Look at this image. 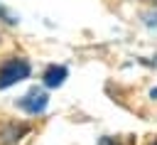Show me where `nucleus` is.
<instances>
[{
	"label": "nucleus",
	"mask_w": 157,
	"mask_h": 145,
	"mask_svg": "<svg viewBox=\"0 0 157 145\" xmlns=\"http://www.w3.org/2000/svg\"><path fill=\"white\" fill-rule=\"evenodd\" d=\"M66 76H69V69H66V66H61V64H52V66L44 71L42 81H44L47 88H56V86H61V84L66 81Z\"/></svg>",
	"instance_id": "obj_4"
},
{
	"label": "nucleus",
	"mask_w": 157,
	"mask_h": 145,
	"mask_svg": "<svg viewBox=\"0 0 157 145\" xmlns=\"http://www.w3.org/2000/svg\"><path fill=\"white\" fill-rule=\"evenodd\" d=\"M147 145H157V138H155V140H152V143H147Z\"/></svg>",
	"instance_id": "obj_7"
},
{
	"label": "nucleus",
	"mask_w": 157,
	"mask_h": 145,
	"mask_svg": "<svg viewBox=\"0 0 157 145\" xmlns=\"http://www.w3.org/2000/svg\"><path fill=\"white\" fill-rule=\"evenodd\" d=\"M29 133L27 123H5L0 128V145H15Z\"/></svg>",
	"instance_id": "obj_3"
},
{
	"label": "nucleus",
	"mask_w": 157,
	"mask_h": 145,
	"mask_svg": "<svg viewBox=\"0 0 157 145\" xmlns=\"http://www.w3.org/2000/svg\"><path fill=\"white\" fill-rule=\"evenodd\" d=\"M32 71L29 61L22 57H10L0 64V88H10L15 84H20L22 79H27Z\"/></svg>",
	"instance_id": "obj_1"
},
{
	"label": "nucleus",
	"mask_w": 157,
	"mask_h": 145,
	"mask_svg": "<svg viewBox=\"0 0 157 145\" xmlns=\"http://www.w3.org/2000/svg\"><path fill=\"white\" fill-rule=\"evenodd\" d=\"M150 98H155V101H157V88H152V91H150Z\"/></svg>",
	"instance_id": "obj_6"
},
{
	"label": "nucleus",
	"mask_w": 157,
	"mask_h": 145,
	"mask_svg": "<svg viewBox=\"0 0 157 145\" xmlns=\"http://www.w3.org/2000/svg\"><path fill=\"white\" fill-rule=\"evenodd\" d=\"M47 106H49V96H47L44 91H39V88H32L29 93H25V96L17 101V108H22V111L29 113V116L42 113Z\"/></svg>",
	"instance_id": "obj_2"
},
{
	"label": "nucleus",
	"mask_w": 157,
	"mask_h": 145,
	"mask_svg": "<svg viewBox=\"0 0 157 145\" xmlns=\"http://www.w3.org/2000/svg\"><path fill=\"white\" fill-rule=\"evenodd\" d=\"M98 145H123L120 140H115V138H108V135H103L101 140H98Z\"/></svg>",
	"instance_id": "obj_5"
}]
</instances>
